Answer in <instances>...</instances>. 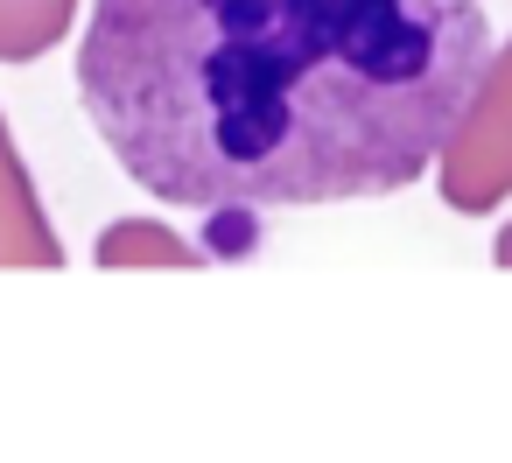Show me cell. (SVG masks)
<instances>
[{"instance_id": "obj_1", "label": "cell", "mask_w": 512, "mask_h": 463, "mask_svg": "<svg viewBox=\"0 0 512 463\" xmlns=\"http://www.w3.org/2000/svg\"><path fill=\"white\" fill-rule=\"evenodd\" d=\"M484 57V0H92L78 99L141 190L253 218L421 183Z\"/></svg>"}, {"instance_id": "obj_2", "label": "cell", "mask_w": 512, "mask_h": 463, "mask_svg": "<svg viewBox=\"0 0 512 463\" xmlns=\"http://www.w3.org/2000/svg\"><path fill=\"white\" fill-rule=\"evenodd\" d=\"M435 183L442 204L463 218H484L512 197V43L484 57L442 155H435Z\"/></svg>"}, {"instance_id": "obj_3", "label": "cell", "mask_w": 512, "mask_h": 463, "mask_svg": "<svg viewBox=\"0 0 512 463\" xmlns=\"http://www.w3.org/2000/svg\"><path fill=\"white\" fill-rule=\"evenodd\" d=\"M0 267H64V239L36 197V176L0 113Z\"/></svg>"}, {"instance_id": "obj_4", "label": "cell", "mask_w": 512, "mask_h": 463, "mask_svg": "<svg viewBox=\"0 0 512 463\" xmlns=\"http://www.w3.org/2000/svg\"><path fill=\"white\" fill-rule=\"evenodd\" d=\"M92 260H99L106 274H120V267H204L211 253H204L197 239H183L176 225H162V218H113V225L99 232Z\"/></svg>"}, {"instance_id": "obj_5", "label": "cell", "mask_w": 512, "mask_h": 463, "mask_svg": "<svg viewBox=\"0 0 512 463\" xmlns=\"http://www.w3.org/2000/svg\"><path fill=\"white\" fill-rule=\"evenodd\" d=\"M78 22V0H0V64L50 57Z\"/></svg>"}, {"instance_id": "obj_6", "label": "cell", "mask_w": 512, "mask_h": 463, "mask_svg": "<svg viewBox=\"0 0 512 463\" xmlns=\"http://www.w3.org/2000/svg\"><path fill=\"white\" fill-rule=\"evenodd\" d=\"M491 267H505V274H512V218H505V225H498V239H491Z\"/></svg>"}]
</instances>
